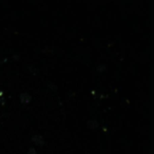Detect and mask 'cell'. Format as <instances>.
Here are the masks:
<instances>
[{
    "instance_id": "cell-1",
    "label": "cell",
    "mask_w": 154,
    "mask_h": 154,
    "mask_svg": "<svg viewBox=\"0 0 154 154\" xmlns=\"http://www.w3.org/2000/svg\"><path fill=\"white\" fill-rule=\"evenodd\" d=\"M19 99H20V101H21L22 103H29L31 100H32V96H31L29 93L23 92V93H21V94L19 95Z\"/></svg>"
},
{
    "instance_id": "cell-2",
    "label": "cell",
    "mask_w": 154,
    "mask_h": 154,
    "mask_svg": "<svg viewBox=\"0 0 154 154\" xmlns=\"http://www.w3.org/2000/svg\"><path fill=\"white\" fill-rule=\"evenodd\" d=\"M32 141L36 143V145H38V146H42L43 143H45V140H43V137L41 136L40 134L34 135V136L32 137Z\"/></svg>"
},
{
    "instance_id": "cell-3",
    "label": "cell",
    "mask_w": 154,
    "mask_h": 154,
    "mask_svg": "<svg viewBox=\"0 0 154 154\" xmlns=\"http://www.w3.org/2000/svg\"><path fill=\"white\" fill-rule=\"evenodd\" d=\"M87 125H88V126L90 127L91 129H96V128H98V122H97L95 119H90V120H88Z\"/></svg>"
},
{
    "instance_id": "cell-4",
    "label": "cell",
    "mask_w": 154,
    "mask_h": 154,
    "mask_svg": "<svg viewBox=\"0 0 154 154\" xmlns=\"http://www.w3.org/2000/svg\"><path fill=\"white\" fill-rule=\"evenodd\" d=\"M28 154H36V151H35L34 148H30L28 151Z\"/></svg>"
}]
</instances>
